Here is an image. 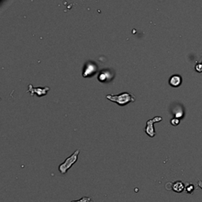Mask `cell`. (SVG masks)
Returning <instances> with one entry per match:
<instances>
[{"mask_svg": "<svg viewBox=\"0 0 202 202\" xmlns=\"http://www.w3.org/2000/svg\"><path fill=\"white\" fill-rule=\"evenodd\" d=\"M106 98L111 101V102L116 103L118 105L121 106V107H123L128 103L134 102L136 100L134 95L129 93V92H123V93L119 95L109 94L106 97Z\"/></svg>", "mask_w": 202, "mask_h": 202, "instance_id": "cell-1", "label": "cell"}, {"mask_svg": "<svg viewBox=\"0 0 202 202\" xmlns=\"http://www.w3.org/2000/svg\"><path fill=\"white\" fill-rule=\"evenodd\" d=\"M80 153V149H77L71 156H69L66 159V160L59 166V171L62 175H65L69 170L71 169V167L77 162L78 155Z\"/></svg>", "mask_w": 202, "mask_h": 202, "instance_id": "cell-2", "label": "cell"}, {"mask_svg": "<svg viewBox=\"0 0 202 202\" xmlns=\"http://www.w3.org/2000/svg\"><path fill=\"white\" fill-rule=\"evenodd\" d=\"M98 71V66L94 62L88 61L85 62L84 66L83 71H82V76L84 77H91L93 75L96 74Z\"/></svg>", "mask_w": 202, "mask_h": 202, "instance_id": "cell-3", "label": "cell"}, {"mask_svg": "<svg viewBox=\"0 0 202 202\" xmlns=\"http://www.w3.org/2000/svg\"><path fill=\"white\" fill-rule=\"evenodd\" d=\"M162 117L160 116H156L154 117L153 119L148 120L146 123V126L145 128V132L151 137H153L156 135V131H155V128L153 126V124L155 123H159V122L162 121Z\"/></svg>", "mask_w": 202, "mask_h": 202, "instance_id": "cell-4", "label": "cell"}, {"mask_svg": "<svg viewBox=\"0 0 202 202\" xmlns=\"http://www.w3.org/2000/svg\"><path fill=\"white\" fill-rule=\"evenodd\" d=\"M50 90V88L48 86H45V87H37V88H34L32 84L29 85V89L27 92H30L31 96L33 97L34 94H36L37 97H44L47 95L48 92Z\"/></svg>", "mask_w": 202, "mask_h": 202, "instance_id": "cell-5", "label": "cell"}, {"mask_svg": "<svg viewBox=\"0 0 202 202\" xmlns=\"http://www.w3.org/2000/svg\"><path fill=\"white\" fill-rule=\"evenodd\" d=\"M113 78H114V74H113V73L111 71H109V70H107V69H104V70H103L102 71H100L99 76H98V80H99L100 82H103V83L109 82V81H111Z\"/></svg>", "mask_w": 202, "mask_h": 202, "instance_id": "cell-6", "label": "cell"}, {"mask_svg": "<svg viewBox=\"0 0 202 202\" xmlns=\"http://www.w3.org/2000/svg\"><path fill=\"white\" fill-rule=\"evenodd\" d=\"M185 189H186V186L182 181H176L172 184V189L175 193H182Z\"/></svg>", "mask_w": 202, "mask_h": 202, "instance_id": "cell-7", "label": "cell"}, {"mask_svg": "<svg viewBox=\"0 0 202 202\" xmlns=\"http://www.w3.org/2000/svg\"><path fill=\"white\" fill-rule=\"evenodd\" d=\"M182 77H181L180 75H172V77H170L169 79V84L170 85L172 86V87H178V86L180 85L181 84H182Z\"/></svg>", "mask_w": 202, "mask_h": 202, "instance_id": "cell-8", "label": "cell"}, {"mask_svg": "<svg viewBox=\"0 0 202 202\" xmlns=\"http://www.w3.org/2000/svg\"><path fill=\"white\" fill-rule=\"evenodd\" d=\"M194 189H195L194 186H193L192 183H189V184H187L186 186V189H185V190H186V192L187 193L192 194V193H193V191H194Z\"/></svg>", "mask_w": 202, "mask_h": 202, "instance_id": "cell-9", "label": "cell"}, {"mask_svg": "<svg viewBox=\"0 0 202 202\" xmlns=\"http://www.w3.org/2000/svg\"><path fill=\"white\" fill-rule=\"evenodd\" d=\"M71 202H93L92 198H88V197H83L81 199L77 201H72Z\"/></svg>", "mask_w": 202, "mask_h": 202, "instance_id": "cell-10", "label": "cell"}, {"mask_svg": "<svg viewBox=\"0 0 202 202\" xmlns=\"http://www.w3.org/2000/svg\"><path fill=\"white\" fill-rule=\"evenodd\" d=\"M195 70H196V71H197V72H199V73L202 72V62H200L199 63H198L197 65H196Z\"/></svg>", "mask_w": 202, "mask_h": 202, "instance_id": "cell-11", "label": "cell"}, {"mask_svg": "<svg viewBox=\"0 0 202 202\" xmlns=\"http://www.w3.org/2000/svg\"><path fill=\"white\" fill-rule=\"evenodd\" d=\"M171 123H172V125L173 126H178L179 123H180V120L179 119H177V118H175V119H172L171 120Z\"/></svg>", "mask_w": 202, "mask_h": 202, "instance_id": "cell-12", "label": "cell"}, {"mask_svg": "<svg viewBox=\"0 0 202 202\" xmlns=\"http://www.w3.org/2000/svg\"><path fill=\"white\" fill-rule=\"evenodd\" d=\"M198 186L200 187L201 189H202V181L201 180H200V179H198Z\"/></svg>", "mask_w": 202, "mask_h": 202, "instance_id": "cell-13", "label": "cell"}]
</instances>
